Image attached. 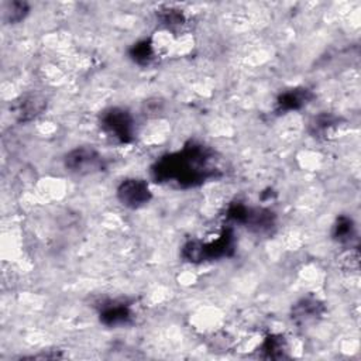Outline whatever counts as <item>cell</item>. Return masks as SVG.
<instances>
[{"mask_svg": "<svg viewBox=\"0 0 361 361\" xmlns=\"http://www.w3.org/2000/svg\"><path fill=\"white\" fill-rule=\"evenodd\" d=\"M214 152L199 142H188L180 151L166 154L157 159L151 168L155 182H175L180 188H195L219 176L213 165Z\"/></svg>", "mask_w": 361, "mask_h": 361, "instance_id": "1", "label": "cell"}, {"mask_svg": "<svg viewBox=\"0 0 361 361\" xmlns=\"http://www.w3.org/2000/svg\"><path fill=\"white\" fill-rule=\"evenodd\" d=\"M235 250V238L231 227H224L216 240L188 241L180 251L185 261L192 264H200L204 261L219 259L224 257H231Z\"/></svg>", "mask_w": 361, "mask_h": 361, "instance_id": "2", "label": "cell"}, {"mask_svg": "<svg viewBox=\"0 0 361 361\" xmlns=\"http://www.w3.org/2000/svg\"><path fill=\"white\" fill-rule=\"evenodd\" d=\"M100 127L120 144H130L134 140V118L127 109L109 107L100 114Z\"/></svg>", "mask_w": 361, "mask_h": 361, "instance_id": "3", "label": "cell"}, {"mask_svg": "<svg viewBox=\"0 0 361 361\" xmlns=\"http://www.w3.org/2000/svg\"><path fill=\"white\" fill-rule=\"evenodd\" d=\"M65 168L76 175H89L99 172L104 168V159L92 147H76L65 154Z\"/></svg>", "mask_w": 361, "mask_h": 361, "instance_id": "4", "label": "cell"}, {"mask_svg": "<svg viewBox=\"0 0 361 361\" xmlns=\"http://www.w3.org/2000/svg\"><path fill=\"white\" fill-rule=\"evenodd\" d=\"M152 197L151 189L144 179L128 178L117 188L118 202L128 209H138L145 206Z\"/></svg>", "mask_w": 361, "mask_h": 361, "instance_id": "5", "label": "cell"}, {"mask_svg": "<svg viewBox=\"0 0 361 361\" xmlns=\"http://www.w3.org/2000/svg\"><path fill=\"white\" fill-rule=\"evenodd\" d=\"M240 224H244L247 228L257 234H272L276 224V217L275 213L269 209L245 206Z\"/></svg>", "mask_w": 361, "mask_h": 361, "instance_id": "6", "label": "cell"}, {"mask_svg": "<svg viewBox=\"0 0 361 361\" xmlns=\"http://www.w3.org/2000/svg\"><path fill=\"white\" fill-rule=\"evenodd\" d=\"M99 319L104 326L116 327L128 324L133 320L131 306L126 300H107L100 306Z\"/></svg>", "mask_w": 361, "mask_h": 361, "instance_id": "7", "label": "cell"}, {"mask_svg": "<svg viewBox=\"0 0 361 361\" xmlns=\"http://www.w3.org/2000/svg\"><path fill=\"white\" fill-rule=\"evenodd\" d=\"M47 106V100L39 94H24L14 100L11 111L18 121H28L42 113Z\"/></svg>", "mask_w": 361, "mask_h": 361, "instance_id": "8", "label": "cell"}, {"mask_svg": "<svg viewBox=\"0 0 361 361\" xmlns=\"http://www.w3.org/2000/svg\"><path fill=\"white\" fill-rule=\"evenodd\" d=\"M324 312V306L316 298H303L292 307V320L299 326H307L317 322Z\"/></svg>", "mask_w": 361, "mask_h": 361, "instance_id": "9", "label": "cell"}, {"mask_svg": "<svg viewBox=\"0 0 361 361\" xmlns=\"http://www.w3.org/2000/svg\"><path fill=\"white\" fill-rule=\"evenodd\" d=\"M313 99V93L306 87H295L282 92L276 99V110L279 113H286L292 110H299L306 106Z\"/></svg>", "mask_w": 361, "mask_h": 361, "instance_id": "10", "label": "cell"}, {"mask_svg": "<svg viewBox=\"0 0 361 361\" xmlns=\"http://www.w3.org/2000/svg\"><path fill=\"white\" fill-rule=\"evenodd\" d=\"M259 350L267 358H282L286 351V340L281 334H269L262 341Z\"/></svg>", "mask_w": 361, "mask_h": 361, "instance_id": "11", "label": "cell"}, {"mask_svg": "<svg viewBox=\"0 0 361 361\" xmlns=\"http://www.w3.org/2000/svg\"><path fill=\"white\" fill-rule=\"evenodd\" d=\"M333 238L340 243V244H345L350 243L353 240V237L355 235V227H354V221L348 217V216H338L336 219V223L333 226V233H331Z\"/></svg>", "mask_w": 361, "mask_h": 361, "instance_id": "12", "label": "cell"}, {"mask_svg": "<svg viewBox=\"0 0 361 361\" xmlns=\"http://www.w3.org/2000/svg\"><path fill=\"white\" fill-rule=\"evenodd\" d=\"M338 123V118L331 114V113H320L319 116L313 117V120L310 121V126H309V130H310V134L316 138H322V137H326L327 133L334 127L337 126Z\"/></svg>", "mask_w": 361, "mask_h": 361, "instance_id": "13", "label": "cell"}, {"mask_svg": "<svg viewBox=\"0 0 361 361\" xmlns=\"http://www.w3.org/2000/svg\"><path fill=\"white\" fill-rule=\"evenodd\" d=\"M30 11V6L25 1L11 0L3 6V20L8 24H16L23 21Z\"/></svg>", "mask_w": 361, "mask_h": 361, "instance_id": "14", "label": "cell"}, {"mask_svg": "<svg viewBox=\"0 0 361 361\" xmlns=\"http://www.w3.org/2000/svg\"><path fill=\"white\" fill-rule=\"evenodd\" d=\"M128 54H130V58L141 66L148 65L154 59V55H155L151 39H141V41L135 42L134 45H131Z\"/></svg>", "mask_w": 361, "mask_h": 361, "instance_id": "15", "label": "cell"}, {"mask_svg": "<svg viewBox=\"0 0 361 361\" xmlns=\"http://www.w3.org/2000/svg\"><path fill=\"white\" fill-rule=\"evenodd\" d=\"M158 20L166 25V27H175V25H182L185 23V16L180 10L178 8H162L157 13Z\"/></svg>", "mask_w": 361, "mask_h": 361, "instance_id": "16", "label": "cell"}]
</instances>
